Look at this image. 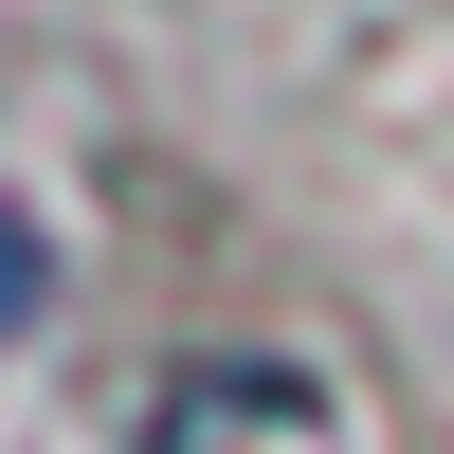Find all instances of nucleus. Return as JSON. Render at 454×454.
<instances>
[{
	"instance_id": "obj_1",
	"label": "nucleus",
	"mask_w": 454,
	"mask_h": 454,
	"mask_svg": "<svg viewBox=\"0 0 454 454\" xmlns=\"http://www.w3.org/2000/svg\"><path fill=\"white\" fill-rule=\"evenodd\" d=\"M145 454H364V436H346V400L291 382V364H200V382H164Z\"/></svg>"
}]
</instances>
